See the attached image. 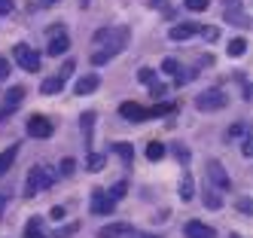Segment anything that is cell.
Instances as JSON below:
<instances>
[{"label":"cell","instance_id":"33","mask_svg":"<svg viewBox=\"0 0 253 238\" xmlns=\"http://www.w3.org/2000/svg\"><path fill=\"white\" fill-rule=\"evenodd\" d=\"M198 34H202L205 40H216V37H220V31H216V28H198Z\"/></svg>","mask_w":253,"mask_h":238},{"label":"cell","instance_id":"5","mask_svg":"<svg viewBox=\"0 0 253 238\" xmlns=\"http://www.w3.org/2000/svg\"><path fill=\"white\" fill-rule=\"evenodd\" d=\"M52 132H55V125H52V119H49V116L34 113V116L28 119V135H31V138H49Z\"/></svg>","mask_w":253,"mask_h":238},{"label":"cell","instance_id":"23","mask_svg":"<svg viewBox=\"0 0 253 238\" xmlns=\"http://www.w3.org/2000/svg\"><path fill=\"white\" fill-rule=\"evenodd\" d=\"M162 156H165V143H159V141H153V143L147 146V159H150V162H159Z\"/></svg>","mask_w":253,"mask_h":238},{"label":"cell","instance_id":"37","mask_svg":"<svg viewBox=\"0 0 253 238\" xmlns=\"http://www.w3.org/2000/svg\"><path fill=\"white\" fill-rule=\"evenodd\" d=\"M49 217H52V220H61V217H64V208H58V205H55V208L49 211Z\"/></svg>","mask_w":253,"mask_h":238},{"label":"cell","instance_id":"8","mask_svg":"<svg viewBox=\"0 0 253 238\" xmlns=\"http://www.w3.org/2000/svg\"><path fill=\"white\" fill-rule=\"evenodd\" d=\"M208 174H211V180H213L220 190H232V180H229L226 168H223V165L216 162V159H211V162H208Z\"/></svg>","mask_w":253,"mask_h":238},{"label":"cell","instance_id":"7","mask_svg":"<svg viewBox=\"0 0 253 238\" xmlns=\"http://www.w3.org/2000/svg\"><path fill=\"white\" fill-rule=\"evenodd\" d=\"M25 92H28V89H22V86H12V89L6 92V98H3V110H0V119H6L12 110L25 101Z\"/></svg>","mask_w":253,"mask_h":238},{"label":"cell","instance_id":"43","mask_svg":"<svg viewBox=\"0 0 253 238\" xmlns=\"http://www.w3.org/2000/svg\"><path fill=\"white\" fill-rule=\"evenodd\" d=\"M232 238H241V235H232Z\"/></svg>","mask_w":253,"mask_h":238},{"label":"cell","instance_id":"27","mask_svg":"<svg viewBox=\"0 0 253 238\" xmlns=\"http://www.w3.org/2000/svg\"><path fill=\"white\" fill-rule=\"evenodd\" d=\"M74 232H77V223H67L64 229H58V232H52L49 238H64V235H74Z\"/></svg>","mask_w":253,"mask_h":238},{"label":"cell","instance_id":"11","mask_svg":"<svg viewBox=\"0 0 253 238\" xmlns=\"http://www.w3.org/2000/svg\"><path fill=\"white\" fill-rule=\"evenodd\" d=\"M122 235H131L128 223H107L98 229V238H122Z\"/></svg>","mask_w":253,"mask_h":238},{"label":"cell","instance_id":"13","mask_svg":"<svg viewBox=\"0 0 253 238\" xmlns=\"http://www.w3.org/2000/svg\"><path fill=\"white\" fill-rule=\"evenodd\" d=\"M192 34H198V25H192V22H183V25H174V28L168 31V37H171V40H189Z\"/></svg>","mask_w":253,"mask_h":238},{"label":"cell","instance_id":"14","mask_svg":"<svg viewBox=\"0 0 253 238\" xmlns=\"http://www.w3.org/2000/svg\"><path fill=\"white\" fill-rule=\"evenodd\" d=\"M67 49H70V40H67V34H64V31H58V37H52L49 46H46L49 55H64Z\"/></svg>","mask_w":253,"mask_h":238},{"label":"cell","instance_id":"36","mask_svg":"<svg viewBox=\"0 0 253 238\" xmlns=\"http://www.w3.org/2000/svg\"><path fill=\"white\" fill-rule=\"evenodd\" d=\"M6 77H9V61H6V58H0V83H3Z\"/></svg>","mask_w":253,"mask_h":238},{"label":"cell","instance_id":"2","mask_svg":"<svg viewBox=\"0 0 253 238\" xmlns=\"http://www.w3.org/2000/svg\"><path fill=\"white\" fill-rule=\"evenodd\" d=\"M55 180H58V171L52 168V165H34V168L28 171V180H25V192H28V195L46 192Z\"/></svg>","mask_w":253,"mask_h":238},{"label":"cell","instance_id":"29","mask_svg":"<svg viewBox=\"0 0 253 238\" xmlns=\"http://www.w3.org/2000/svg\"><path fill=\"white\" fill-rule=\"evenodd\" d=\"M92 125H95V113H83V128L88 138H92Z\"/></svg>","mask_w":253,"mask_h":238},{"label":"cell","instance_id":"24","mask_svg":"<svg viewBox=\"0 0 253 238\" xmlns=\"http://www.w3.org/2000/svg\"><path fill=\"white\" fill-rule=\"evenodd\" d=\"M162 70H165L168 77H177L180 80V61L177 58H165V61H162Z\"/></svg>","mask_w":253,"mask_h":238},{"label":"cell","instance_id":"18","mask_svg":"<svg viewBox=\"0 0 253 238\" xmlns=\"http://www.w3.org/2000/svg\"><path fill=\"white\" fill-rule=\"evenodd\" d=\"M226 52H229V58H241V55L247 52V40L244 37H235V40L226 43Z\"/></svg>","mask_w":253,"mask_h":238},{"label":"cell","instance_id":"40","mask_svg":"<svg viewBox=\"0 0 253 238\" xmlns=\"http://www.w3.org/2000/svg\"><path fill=\"white\" fill-rule=\"evenodd\" d=\"M226 3V9H232V6H238V0H223Z\"/></svg>","mask_w":253,"mask_h":238},{"label":"cell","instance_id":"28","mask_svg":"<svg viewBox=\"0 0 253 238\" xmlns=\"http://www.w3.org/2000/svg\"><path fill=\"white\" fill-rule=\"evenodd\" d=\"M125 190H128V187H125V183H122V180H119V183H116V187H113V190H110V192H107V195H110V198H113V201H116V198H122V195H125Z\"/></svg>","mask_w":253,"mask_h":238},{"label":"cell","instance_id":"32","mask_svg":"<svg viewBox=\"0 0 253 238\" xmlns=\"http://www.w3.org/2000/svg\"><path fill=\"white\" fill-rule=\"evenodd\" d=\"M74 171H77V162H74V159H64V162H61V174L67 177V174H74Z\"/></svg>","mask_w":253,"mask_h":238},{"label":"cell","instance_id":"38","mask_svg":"<svg viewBox=\"0 0 253 238\" xmlns=\"http://www.w3.org/2000/svg\"><path fill=\"white\" fill-rule=\"evenodd\" d=\"M241 150H244V156H250V153H253V143H250V138H244V146H241Z\"/></svg>","mask_w":253,"mask_h":238},{"label":"cell","instance_id":"4","mask_svg":"<svg viewBox=\"0 0 253 238\" xmlns=\"http://www.w3.org/2000/svg\"><path fill=\"white\" fill-rule=\"evenodd\" d=\"M195 107L198 110H223L226 107V92L220 89H205L195 95Z\"/></svg>","mask_w":253,"mask_h":238},{"label":"cell","instance_id":"9","mask_svg":"<svg viewBox=\"0 0 253 238\" xmlns=\"http://www.w3.org/2000/svg\"><path fill=\"white\" fill-rule=\"evenodd\" d=\"M183 232H186V238H216V229L202 223V220H189Z\"/></svg>","mask_w":253,"mask_h":238},{"label":"cell","instance_id":"22","mask_svg":"<svg viewBox=\"0 0 253 238\" xmlns=\"http://www.w3.org/2000/svg\"><path fill=\"white\" fill-rule=\"evenodd\" d=\"M107 165V156H101V153H88V159H85V168L88 171H101Z\"/></svg>","mask_w":253,"mask_h":238},{"label":"cell","instance_id":"26","mask_svg":"<svg viewBox=\"0 0 253 238\" xmlns=\"http://www.w3.org/2000/svg\"><path fill=\"white\" fill-rule=\"evenodd\" d=\"M205 205H208V208H220L223 201H220V195H216V192H211V190H208V192H205Z\"/></svg>","mask_w":253,"mask_h":238},{"label":"cell","instance_id":"35","mask_svg":"<svg viewBox=\"0 0 253 238\" xmlns=\"http://www.w3.org/2000/svg\"><path fill=\"white\" fill-rule=\"evenodd\" d=\"M150 92H153V98H162V95H165V92H168V89H165V86H162V83H153V86H150Z\"/></svg>","mask_w":253,"mask_h":238},{"label":"cell","instance_id":"25","mask_svg":"<svg viewBox=\"0 0 253 238\" xmlns=\"http://www.w3.org/2000/svg\"><path fill=\"white\" fill-rule=\"evenodd\" d=\"M183 6H186V9H192V12H202V9H208V6H211V0H183Z\"/></svg>","mask_w":253,"mask_h":238},{"label":"cell","instance_id":"16","mask_svg":"<svg viewBox=\"0 0 253 238\" xmlns=\"http://www.w3.org/2000/svg\"><path fill=\"white\" fill-rule=\"evenodd\" d=\"M15 156H19V143H12L9 150H3V153H0V177H3V174H6V171L12 168Z\"/></svg>","mask_w":253,"mask_h":238},{"label":"cell","instance_id":"20","mask_svg":"<svg viewBox=\"0 0 253 238\" xmlns=\"http://www.w3.org/2000/svg\"><path fill=\"white\" fill-rule=\"evenodd\" d=\"M192 195H195V183H192V174L186 171V174H183V180H180V198L189 201Z\"/></svg>","mask_w":253,"mask_h":238},{"label":"cell","instance_id":"41","mask_svg":"<svg viewBox=\"0 0 253 238\" xmlns=\"http://www.w3.org/2000/svg\"><path fill=\"white\" fill-rule=\"evenodd\" d=\"M3 208H6V195H0V214H3Z\"/></svg>","mask_w":253,"mask_h":238},{"label":"cell","instance_id":"6","mask_svg":"<svg viewBox=\"0 0 253 238\" xmlns=\"http://www.w3.org/2000/svg\"><path fill=\"white\" fill-rule=\"evenodd\" d=\"M119 116H125L128 122H143V119H150V110L140 107L137 101H125V104H119Z\"/></svg>","mask_w":253,"mask_h":238},{"label":"cell","instance_id":"21","mask_svg":"<svg viewBox=\"0 0 253 238\" xmlns=\"http://www.w3.org/2000/svg\"><path fill=\"white\" fill-rule=\"evenodd\" d=\"M113 153H116L125 165H131V159H134V146H131V143H113Z\"/></svg>","mask_w":253,"mask_h":238},{"label":"cell","instance_id":"34","mask_svg":"<svg viewBox=\"0 0 253 238\" xmlns=\"http://www.w3.org/2000/svg\"><path fill=\"white\" fill-rule=\"evenodd\" d=\"M15 9V3H12V0H0V15H9Z\"/></svg>","mask_w":253,"mask_h":238},{"label":"cell","instance_id":"42","mask_svg":"<svg viewBox=\"0 0 253 238\" xmlns=\"http://www.w3.org/2000/svg\"><path fill=\"white\" fill-rule=\"evenodd\" d=\"M40 3H58V0H40Z\"/></svg>","mask_w":253,"mask_h":238},{"label":"cell","instance_id":"3","mask_svg":"<svg viewBox=\"0 0 253 238\" xmlns=\"http://www.w3.org/2000/svg\"><path fill=\"white\" fill-rule=\"evenodd\" d=\"M12 58H15V64H19L22 70H31V73L40 70V55L34 52L28 43H15L12 46Z\"/></svg>","mask_w":253,"mask_h":238},{"label":"cell","instance_id":"31","mask_svg":"<svg viewBox=\"0 0 253 238\" xmlns=\"http://www.w3.org/2000/svg\"><path fill=\"white\" fill-rule=\"evenodd\" d=\"M171 110H174V104H159L150 110V116H162V113H171Z\"/></svg>","mask_w":253,"mask_h":238},{"label":"cell","instance_id":"12","mask_svg":"<svg viewBox=\"0 0 253 238\" xmlns=\"http://www.w3.org/2000/svg\"><path fill=\"white\" fill-rule=\"evenodd\" d=\"M25 238H49V235H46L43 217H31V220H28V223H25Z\"/></svg>","mask_w":253,"mask_h":238},{"label":"cell","instance_id":"39","mask_svg":"<svg viewBox=\"0 0 253 238\" xmlns=\"http://www.w3.org/2000/svg\"><path fill=\"white\" fill-rule=\"evenodd\" d=\"M131 238H156V235H147V232H131Z\"/></svg>","mask_w":253,"mask_h":238},{"label":"cell","instance_id":"15","mask_svg":"<svg viewBox=\"0 0 253 238\" xmlns=\"http://www.w3.org/2000/svg\"><path fill=\"white\" fill-rule=\"evenodd\" d=\"M98 86H101V80L95 77V73H85V77L77 80V95H92Z\"/></svg>","mask_w":253,"mask_h":238},{"label":"cell","instance_id":"19","mask_svg":"<svg viewBox=\"0 0 253 238\" xmlns=\"http://www.w3.org/2000/svg\"><path fill=\"white\" fill-rule=\"evenodd\" d=\"M226 18H229L232 25H238V28H247V25H250V18L244 15V9H241V6H232V12L226 9Z\"/></svg>","mask_w":253,"mask_h":238},{"label":"cell","instance_id":"17","mask_svg":"<svg viewBox=\"0 0 253 238\" xmlns=\"http://www.w3.org/2000/svg\"><path fill=\"white\" fill-rule=\"evenodd\" d=\"M61 89H64V77H61V73H55V77L43 80V86H40L43 95H55V92H61Z\"/></svg>","mask_w":253,"mask_h":238},{"label":"cell","instance_id":"1","mask_svg":"<svg viewBox=\"0 0 253 238\" xmlns=\"http://www.w3.org/2000/svg\"><path fill=\"white\" fill-rule=\"evenodd\" d=\"M125 40H128V28H101L95 34V43H101L104 49H98L92 55V64H107L116 52H122Z\"/></svg>","mask_w":253,"mask_h":238},{"label":"cell","instance_id":"10","mask_svg":"<svg viewBox=\"0 0 253 238\" xmlns=\"http://www.w3.org/2000/svg\"><path fill=\"white\" fill-rule=\"evenodd\" d=\"M113 205H116V201L107 195L104 190H95V192H92V214H110Z\"/></svg>","mask_w":253,"mask_h":238},{"label":"cell","instance_id":"30","mask_svg":"<svg viewBox=\"0 0 253 238\" xmlns=\"http://www.w3.org/2000/svg\"><path fill=\"white\" fill-rule=\"evenodd\" d=\"M137 77H140V83H150V86H153V83H156V73H153V70H150V67H143V70H140V73H137Z\"/></svg>","mask_w":253,"mask_h":238}]
</instances>
